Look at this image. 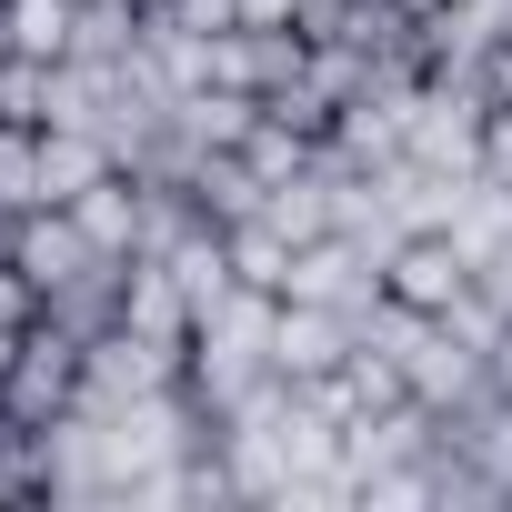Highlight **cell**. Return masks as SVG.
Wrapping results in <instances>:
<instances>
[{
	"mask_svg": "<svg viewBox=\"0 0 512 512\" xmlns=\"http://www.w3.org/2000/svg\"><path fill=\"white\" fill-rule=\"evenodd\" d=\"M81 352H91V342H71L61 322H31V332H21L11 372H0V402H11L21 432H51V422L81 412Z\"/></svg>",
	"mask_w": 512,
	"mask_h": 512,
	"instance_id": "cell-1",
	"label": "cell"
},
{
	"mask_svg": "<svg viewBox=\"0 0 512 512\" xmlns=\"http://www.w3.org/2000/svg\"><path fill=\"white\" fill-rule=\"evenodd\" d=\"M282 302H322V312H342V322L362 332V322L392 302V292H382V251H372V241H352V231L302 241V251H292V292H282Z\"/></svg>",
	"mask_w": 512,
	"mask_h": 512,
	"instance_id": "cell-2",
	"label": "cell"
},
{
	"mask_svg": "<svg viewBox=\"0 0 512 512\" xmlns=\"http://www.w3.org/2000/svg\"><path fill=\"white\" fill-rule=\"evenodd\" d=\"M382 292L402 302V312H452L462 292H472V251L452 241V231H402L392 241V262H382Z\"/></svg>",
	"mask_w": 512,
	"mask_h": 512,
	"instance_id": "cell-3",
	"label": "cell"
},
{
	"mask_svg": "<svg viewBox=\"0 0 512 512\" xmlns=\"http://www.w3.org/2000/svg\"><path fill=\"white\" fill-rule=\"evenodd\" d=\"M11 262H21V272L41 282V302H51L71 272H91V262H101V241L81 231V211H71V201H41V211H21V221H11Z\"/></svg>",
	"mask_w": 512,
	"mask_h": 512,
	"instance_id": "cell-4",
	"label": "cell"
},
{
	"mask_svg": "<svg viewBox=\"0 0 512 512\" xmlns=\"http://www.w3.org/2000/svg\"><path fill=\"white\" fill-rule=\"evenodd\" d=\"M352 352H362V332H352L342 312H322V302H282V332H272V372H282V382H332Z\"/></svg>",
	"mask_w": 512,
	"mask_h": 512,
	"instance_id": "cell-5",
	"label": "cell"
},
{
	"mask_svg": "<svg viewBox=\"0 0 512 512\" xmlns=\"http://www.w3.org/2000/svg\"><path fill=\"white\" fill-rule=\"evenodd\" d=\"M71 31H81V0H0V41L21 61H71Z\"/></svg>",
	"mask_w": 512,
	"mask_h": 512,
	"instance_id": "cell-6",
	"label": "cell"
},
{
	"mask_svg": "<svg viewBox=\"0 0 512 512\" xmlns=\"http://www.w3.org/2000/svg\"><path fill=\"white\" fill-rule=\"evenodd\" d=\"M71 211H81V231H91L101 251H141V171H101Z\"/></svg>",
	"mask_w": 512,
	"mask_h": 512,
	"instance_id": "cell-7",
	"label": "cell"
},
{
	"mask_svg": "<svg viewBox=\"0 0 512 512\" xmlns=\"http://www.w3.org/2000/svg\"><path fill=\"white\" fill-rule=\"evenodd\" d=\"M51 201V161H41V131L31 121H0V211H41Z\"/></svg>",
	"mask_w": 512,
	"mask_h": 512,
	"instance_id": "cell-8",
	"label": "cell"
},
{
	"mask_svg": "<svg viewBox=\"0 0 512 512\" xmlns=\"http://www.w3.org/2000/svg\"><path fill=\"white\" fill-rule=\"evenodd\" d=\"M51 81H61V61H21V51H0V121L51 131Z\"/></svg>",
	"mask_w": 512,
	"mask_h": 512,
	"instance_id": "cell-9",
	"label": "cell"
},
{
	"mask_svg": "<svg viewBox=\"0 0 512 512\" xmlns=\"http://www.w3.org/2000/svg\"><path fill=\"white\" fill-rule=\"evenodd\" d=\"M231 272H241L251 292H292V241H282L272 221H241V231H231Z\"/></svg>",
	"mask_w": 512,
	"mask_h": 512,
	"instance_id": "cell-10",
	"label": "cell"
},
{
	"mask_svg": "<svg viewBox=\"0 0 512 512\" xmlns=\"http://www.w3.org/2000/svg\"><path fill=\"white\" fill-rule=\"evenodd\" d=\"M472 282H482V302H492V312L512 322V231H502V241L482 251V262H472Z\"/></svg>",
	"mask_w": 512,
	"mask_h": 512,
	"instance_id": "cell-11",
	"label": "cell"
},
{
	"mask_svg": "<svg viewBox=\"0 0 512 512\" xmlns=\"http://www.w3.org/2000/svg\"><path fill=\"white\" fill-rule=\"evenodd\" d=\"M161 11H171L181 31H211V41H221V31H241V0H161Z\"/></svg>",
	"mask_w": 512,
	"mask_h": 512,
	"instance_id": "cell-12",
	"label": "cell"
},
{
	"mask_svg": "<svg viewBox=\"0 0 512 512\" xmlns=\"http://www.w3.org/2000/svg\"><path fill=\"white\" fill-rule=\"evenodd\" d=\"M482 171L512 191V101H492V121H482Z\"/></svg>",
	"mask_w": 512,
	"mask_h": 512,
	"instance_id": "cell-13",
	"label": "cell"
},
{
	"mask_svg": "<svg viewBox=\"0 0 512 512\" xmlns=\"http://www.w3.org/2000/svg\"><path fill=\"white\" fill-rule=\"evenodd\" d=\"M362 11V0H292V31H312V41H332L342 21Z\"/></svg>",
	"mask_w": 512,
	"mask_h": 512,
	"instance_id": "cell-14",
	"label": "cell"
},
{
	"mask_svg": "<svg viewBox=\"0 0 512 512\" xmlns=\"http://www.w3.org/2000/svg\"><path fill=\"white\" fill-rule=\"evenodd\" d=\"M241 21H292V0H241Z\"/></svg>",
	"mask_w": 512,
	"mask_h": 512,
	"instance_id": "cell-15",
	"label": "cell"
},
{
	"mask_svg": "<svg viewBox=\"0 0 512 512\" xmlns=\"http://www.w3.org/2000/svg\"><path fill=\"white\" fill-rule=\"evenodd\" d=\"M11 352H21V332H0V372H11Z\"/></svg>",
	"mask_w": 512,
	"mask_h": 512,
	"instance_id": "cell-16",
	"label": "cell"
},
{
	"mask_svg": "<svg viewBox=\"0 0 512 512\" xmlns=\"http://www.w3.org/2000/svg\"><path fill=\"white\" fill-rule=\"evenodd\" d=\"M0 262H11V211H0Z\"/></svg>",
	"mask_w": 512,
	"mask_h": 512,
	"instance_id": "cell-17",
	"label": "cell"
},
{
	"mask_svg": "<svg viewBox=\"0 0 512 512\" xmlns=\"http://www.w3.org/2000/svg\"><path fill=\"white\" fill-rule=\"evenodd\" d=\"M402 11H452V0H402Z\"/></svg>",
	"mask_w": 512,
	"mask_h": 512,
	"instance_id": "cell-18",
	"label": "cell"
},
{
	"mask_svg": "<svg viewBox=\"0 0 512 512\" xmlns=\"http://www.w3.org/2000/svg\"><path fill=\"white\" fill-rule=\"evenodd\" d=\"M11 432H21V422H11V402H0V442H11Z\"/></svg>",
	"mask_w": 512,
	"mask_h": 512,
	"instance_id": "cell-19",
	"label": "cell"
},
{
	"mask_svg": "<svg viewBox=\"0 0 512 512\" xmlns=\"http://www.w3.org/2000/svg\"><path fill=\"white\" fill-rule=\"evenodd\" d=\"M0 502H11V482H0Z\"/></svg>",
	"mask_w": 512,
	"mask_h": 512,
	"instance_id": "cell-20",
	"label": "cell"
},
{
	"mask_svg": "<svg viewBox=\"0 0 512 512\" xmlns=\"http://www.w3.org/2000/svg\"><path fill=\"white\" fill-rule=\"evenodd\" d=\"M0 51H11V41H0Z\"/></svg>",
	"mask_w": 512,
	"mask_h": 512,
	"instance_id": "cell-21",
	"label": "cell"
}]
</instances>
